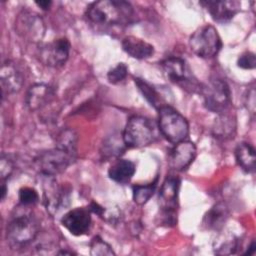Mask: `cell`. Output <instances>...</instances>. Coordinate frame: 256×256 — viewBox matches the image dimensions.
I'll use <instances>...</instances> for the list:
<instances>
[{"instance_id": "2e32d148", "label": "cell", "mask_w": 256, "mask_h": 256, "mask_svg": "<svg viewBox=\"0 0 256 256\" xmlns=\"http://www.w3.org/2000/svg\"><path fill=\"white\" fill-rule=\"evenodd\" d=\"M55 97V90L52 86L45 83H35L29 87L25 104L30 111H38L46 107Z\"/></svg>"}, {"instance_id": "d4e9b609", "label": "cell", "mask_w": 256, "mask_h": 256, "mask_svg": "<svg viewBox=\"0 0 256 256\" xmlns=\"http://www.w3.org/2000/svg\"><path fill=\"white\" fill-rule=\"evenodd\" d=\"M78 137L74 130L66 128L59 132L56 138V147L65 150L76 158Z\"/></svg>"}, {"instance_id": "4dcf8cb0", "label": "cell", "mask_w": 256, "mask_h": 256, "mask_svg": "<svg viewBox=\"0 0 256 256\" xmlns=\"http://www.w3.org/2000/svg\"><path fill=\"white\" fill-rule=\"evenodd\" d=\"M100 217L108 222L110 225H116L119 223V221H121L122 213L121 210L118 209V207H104L102 215Z\"/></svg>"}, {"instance_id": "7402d4cb", "label": "cell", "mask_w": 256, "mask_h": 256, "mask_svg": "<svg viewBox=\"0 0 256 256\" xmlns=\"http://www.w3.org/2000/svg\"><path fill=\"white\" fill-rule=\"evenodd\" d=\"M235 159L237 164L247 173H253L256 165V154L254 147L248 142H241L235 148Z\"/></svg>"}, {"instance_id": "d6986e66", "label": "cell", "mask_w": 256, "mask_h": 256, "mask_svg": "<svg viewBox=\"0 0 256 256\" xmlns=\"http://www.w3.org/2000/svg\"><path fill=\"white\" fill-rule=\"evenodd\" d=\"M121 45L123 50L135 59H147L154 54V47L150 43L135 36H126Z\"/></svg>"}, {"instance_id": "3957f363", "label": "cell", "mask_w": 256, "mask_h": 256, "mask_svg": "<svg viewBox=\"0 0 256 256\" xmlns=\"http://www.w3.org/2000/svg\"><path fill=\"white\" fill-rule=\"evenodd\" d=\"M158 127L161 134L172 144H176L189 135V124L186 118L170 105L158 110Z\"/></svg>"}, {"instance_id": "e0dca14e", "label": "cell", "mask_w": 256, "mask_h": 256, "mask_svg": "<svg viewBox=\"0 0 256 256\" xmlns=\"http://www.w3.org/2000/svg\"><path fill=\"white\" fill-rule=\"evenodd\" d=\"M0 82L2 88V96L16 93L23 86L24 78L21 71L11 60L3 62L0 71Z\"/></svg>"}, {"instance_id": "83f0119b", "label": "cell", "mask_w": 256, "mask_h": 256, "mask_svg": "<svg viewBox=\"0 0 256 256\" xmlns=\"http://www.w3.org/2000/svg\"><path fill=\"white\" fill-rule=\"evenodd\" d=\"M18 199L21 205L30 207L39 201V195L34 188L25 186L19 189Z\"/></svg>"}, {"instance_id": "5bb4252c", "label": "cell", "mask_w": 256, "mask_h": 256, "mask_svg": "<svg viewBox=\"0 0 256 256\" xmlns=\"http://www.w3.org/2000/svg\"><path fill=\"white\" fill-rule=\"evenodd\" d=\"M197 149L195 144L191 141L183 140L174 144L168 156V164L171 169L182 171L194 161Z\"/></svg>"}, {"instance_id": "277c9868", "label": "cell", "mask_w": 256, "mask_h": 256, "mask_svg": "<svg viewBox=\"0 0 256 256\" xmlns=\"http://www.w3.org/2000/svg\"><path fill=\"white\" fill-rule=\"evenodd\" d=\"M156 138L154 123L147 117L140 115L131 116L123 130L122 139L125 146L141 148L151 144Z\"/></svg>"}, {"instance_id": "d6a6232c", "label": "cell", "mask_w": 256, "mask_h": 256, "mask_svg": "<svg viewBox=\"0 0 256 256\" xmlns=\"http://www.w3.org/2000/svg\"><path fill=\"white\" fill-rule=\"evenodd\" d=\"M125 145L124 141H116L115 139L107 140L105 144H103V152L104 156H118L122 151V146Z\"/></svg>"}, {"instance_id": "44dd1931", "label": "cell", "mask_w": 256, "mask_h": 256, "mask_svg": "<svg viewBox=\"0 0 256 256\" xmlns=\"http://www.w3.org/2000/svg\"><path fill=\"white\" fill-rule=\"evenodd\" d=\"M136 171L135 164L128 159L117 160L108 170V176L118 184H127L130 182Z\"/></svg>"}, {"instance_id": "f1b7e54d", "label": "cell", "mask_w": 256, "mask_h": 256, "mask_svg": "<svg viewBox=\"0 0 256 256\" xmlns=\"http://www.w3.org/2000/svg\"><path fill=\"white\" fill-rule=\"evenodd\" d=\"M128 75V67L125 63H118L115 67L110 69L107 73V79L111 84H118L122 82Z\"/></svg>"}, {"instance_id": "8fae6325", "label": "cell", "mask_w": 256, "mask_h": 256, "mask_svg": "<svg viewBox=\"0 0 256 256\" xmlns=\"http://www.w3.org/2000/svg\"><path fill=\"white\" fill-rule=\"evenodd\" d=\"M43 204L47 212L54 216L59 210L66 207L69 202V193L63 187L58 185L55 177L41 175Z\"/></svg>"}, {"instance_id": "603a6c76", "label": "cell", "mask_w": 256, "mask_h": 256, "mask_svg": "<svg viewBox=\"0 0 256 256\" xmlns=\"http://www.w3.org/2000/svg\"><path fill=\"white\" fill-rule=\"evenodd\" d=\"M134 82L142 96L152 107L159 110L162 106L165 105L163 104V98L161 97V94L153 85L141 78H134Z\"/></svg>"}, {"instance_id": "8d00e7d4", "label": "cell", "mask_w": 256, "mask_h": 256, "mask_svg": "<svg viewBox=\"0 0 256 256\" xmlns=\"http://www.w3.org/2000/svg\"><path fill=\"white\" fill-rule=\"evenodd\" d=\"M7 194V186L6 182H1V199L3 200Z\"/></svg>"}, {"instance_id": "8992f818", "label": "cell", "mask_w": 256, "mask_h": 256, "mask_svg": "<svg viewBox=\"0 0 256 256\" xmlns=\"http://www.w3.org/2000/svg\"><path fill=\"white\" fill-rule=\"evenodd\" d=\"M200 93L204 106L211 112L221 114L228 111L231 105V90L227 82L221 78H211L202 84Z\"/></svg>"}, {"instance_id": "7a4b0ae2", "label": "cell", "mask_w": 256, "mask_h": 256, "mask_svg": "<svg viewBox=\"0 0 256 256\" xmlns=\"http://www.w3.org/2000/svg\"><path fill=\"white\" fill-rule=\"evenodd\" d=\"M133 7L126 1H95L86 9V17L89 21L99 25L128 24L133 18Z\"/></svg>"}, {"instance_id": "ffe728a7", "label": "cell", "mask_w": 256, "mask_h": 256, "mask_svg": "<svg viewBox=\"0 0 256 256\" xmlns=\"http://www.w3.org/2000/svg\"><path fill=\"white\" fill-rule=\"evenodd\" d=\"M236 132V118L228 113V111L218 114V118L215 119L212 134L215 138L221 140H227L234 137Z\"/></svg>"}, {"instance_id": "52a82bcc", "label": "cell", "mask_w": 256, "mask_h": 256, "mask_svg": "<svg viewBox=\"0 0 256 256\" xmlns=\"http://www.w3.org/2000/svg\"><path fill=\"white\" fill-rule=\"evenodd\" d=\"M191 51L201 58H213L222 48L221 38L212 25L199 27L189 38Z\"/></svg>"}, {"instance_id": "836d02e7", "label": "cell", "mask_w": 256, "mask_h": 256, "mask_svg": "<svg viewBox=\"0 0 256 256\" xmlns=\"http://www.w3.org/2000/svg\"><path fill=\"white\" fill-rule=\"evenodd\" d=\"M244 104L247 108V110L251 113H255V90L254 88H250L246 91V94L244 96Z\"/></svg>"}, {"instance_id": "e575fe53", "label": "cell", "mask_w": 256, "mask_h": 256, "mask_svg": "<svg viewBox=\"0 0 256 256\" xmlns=\"http://www.w3.org/2000/svg\"><path fill=\"white\" fill-rule=\"evenodd\" d=\"M35 4L40 7L42 10L47 11L50 9V7L52 6V1L50 0H40V1H36Z\"/></svg>"}, {"instance_id": "484cf974", "label": "cell", "mask_w": 256, "mask_h": 256, "mask_svg": "<svg viewBox=\"0 0 256 256\" xmlns=\"http://www.w3.org/2000/svg\"><path fill=\"white\" fill-rule=\"evenodd\" d=\"M158 184V177L149 184L146 185H135L132 188L133 200L138 205H144L153 196Z\"/></svg>"}, {"instance_id": "cb8c5ba5", "label": "cell", "mask_w": 256, "mask_h": 256, "mask_svg": "<svg viewBox=\"0 0 256 256\" xmlns=\"http://www.w3.org/2000/svg\"><path fill=\"white\" fill-rule=\"evenodd\" d=\"M241 244L239 239L234 235L219 236L215 239L213 244V250L218 255H232L236 254Z\"/></svg>"}, {"instance_id": "ba28073f", "label": "cell", "mask_w": 256, "mask_h": 256, "mask_svg": "<svg viewBox=\"0 0 256 256\" xmlns=\"http://www.w3.org/2000/svg\"><path fill=\"white\" fill-rule=\"evenodd\" d=\"M75 157L60 148H53L38 154L34 164L40 175L57 176L63 173L73 162Z\"/></svg>"}, {"instance_id": "6da1fadb", "label": "cell", "mask_w": 256, "mask_h": 256, "mask_svg": "<svg viewBox=\"0 0 256 256\" xmlns=\"http://www.w3.org/2000/svg\"><path fill=\"white\" fill-rule=\"evenodd\" d=\"M14 210L6 225V240L12 250H22L34 242L40 232V224L29 206Z\"/></svg>"}, {"instance_id": "30bf717a", "label": "cell", "mask_w": 256, "mask_h": 256, "mask_svg": "<svg viewBox=\"0 0 256 256\" xmlns=\"http://www.w3.org/2000/svg\"><path fill=\"white\" fill-rule=\"evenodd\" d=\"M15 31L25 41L30 43L40 42L45 34V23L36 13L22 10L15 18Z\"/></svg>"}, {"instance_id": "ac0fdd59", "label": "cell", "mask_w": 256, "mask_h": 256, "mask_svg": "<svg viewBox=\"0 0 256 256\" xmlns=\"http://www.w3.org/2000/svg\"><path fill=\"white\" fill-rule=\"evenodd\" d=\"M230 215L229 207L224 202H218L213 205L202 219V227L206 230L219 231L223 228Z\"/></svg>"}, {"instance_id": "9a60e30c", "label": "cell", "mask_w": 256, "mask_h": 256, "mask_svg": "<svg viewBox=\"0 0 256 256\" xmlns=\"http://www.w3.org/2000/svg\"><path fill=\"white\" fill-rule=\"evenodd\" d=\"M200 4L207 9L212 19L220 24H224L232 20L241 7V3L236 0H208L202 1Z\"/></svg>"}, {"instance_id": "d590c367", "label": "cell", "mask_w": 256, "mask_h": 256, "mask_svg": "<svg viewBox=\"0 0 256 256\" xmlns=\"http://www.w3.org/2000/svg\"><path fill=\"white\" fill-rule=\"evenodd\" d=\"M255 248H256V243H255L254 240H252L250 245H249V247H248V249L244 252V254H248V255L253 254L255 252Z\"/></svg>"}, {"instance_id": "4316f807", "label": "cell", "mask_w": 256, "mask_h": 256, "mask_svg": "<svg viewBox=\"0 0 256 256\" xmlns=\"http://www.w3.org/2000/svg\"><path fill=\"white\" fill-rule=\"evenodd\" d=\"M90 254L94 256H110L115 255V252L107 242L96 236L90 243Z\"/></svg>"}, {"instance_id": "5b68a950", "label": "cell", "mask_w": 256, "mask_h": 256, "mask_svg": "<svg viewBox=\"0 0 256 256\" xmlns=\"http://www.w3.org/2000/svg\"><path fill=\"white\" fill-rule=\"evenodd\" d=\"M166 78L189 92L200 93L202 84L194 77L187 62L180 57H168L161 63Z\"/></svg>"}, {"instance_id": "f546056e", "label": "cell", "mask_w": 256, "mask_h": 256, "mask_svg": "<svg viewBox=\"0 0 256 256\" xmlns=\"http://www.w3.org/2000/svg\"><path fill=\"white\" fill-rule=\"evenodd\" d=\"M15 169L13 161L6 155L2 154L0 159V176L1 182H6L10 178Z\"/></svg>"}, {"instance_id": "9c48e42d", "label": "cell", "mask_w": 256, "mask_h": 256, "mask_svg": "<svg viewBox=\"0 0 256 256\" xmlns=\"http://www.w3.org/2000/svg\"><path fill=\"white\" fill-rule=\"evenodd\" d=\"M180 179L177 176L169 175L165 178L159 192V207L162 212V222L166 225H175L176 210L178 206V195Z\"/></svg>"}, {"instance_id": "7c38bea8", "label": "cell", "mask_w": 256, "mask_h": 256, "mask_svg": "<svg viewBox=\"0 0 256 256\" xmlns=\"http://www.w3.org/2000/svg\"><path fill=\"white\" fill-rule=\"evenodd\" d=\"M71 44L65 37L55 39L39 49V59L46 66L59 67L66 63L69 58Z\"/></svg>"}, {"instance_id": "4fadbf2b", "label": "cell", "mask_w": 256, "mask_h": 256, "mask_svg": "<svg viewBox=\"0 0 256 256\" xmlns=\"http://www.w3.org/2000/svg\"><path fill=\"white\" fill-rule=\"evenodd\" d=\"M61 224L74 236L86 234L91 226L89 207H77L69 210L62 216Z\"/></svg>"}, {"instance_id": "1f68e13d", "label": "cell", "mask_w": 256, "mask_h": 256, "mask_svg": "<svg viewBox=\"0 0 256 256\" xmlns=\"http://www.w3.org/2000/svg\"><path fill=\"white\" fill-rule=\"evenodd\" d=\"M237 66L241 69L251 70L256 66V57L253 52L246 51L242 53L237 59Z\"/></svg>"}]
</instances>
